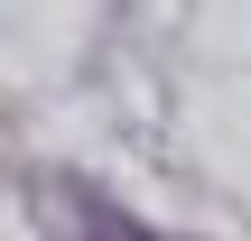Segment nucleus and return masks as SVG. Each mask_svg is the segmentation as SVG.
Wrapping results in <instances>:
<instances>
[{"mask_svg":"<svg viewBox=\"0 0 251 241\" xmlns=\"http://www.w3.org/2000/svg\"><path fill=\"white\" fill-rule=\"evenodd\" d=\"M47 214H56L75 241H158L149 223H130V214H121L93 176H56V186H47Z\"/></svg>","mask_w":251,"mask_h":241,"instance_id":"f257e3e1","label":"nucleus"}]
</instances>
